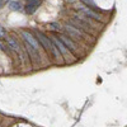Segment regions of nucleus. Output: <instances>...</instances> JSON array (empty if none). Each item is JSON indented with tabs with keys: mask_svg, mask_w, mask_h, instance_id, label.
I'll return each mask as SVG.
<instances>
[{
	"mask_svg": "<svg viewBox=\"0 0 127 127\" xmlns=\"http://www.w3.org/2000/svg\"><path fill=\"white\" fill-rule=\"evenodd\" d=\"M20 33H22V37H23V39L27 42V43H29L32 47H34L37 51H39L41 46H39V43H38V39L34 38V36L32 34L31 32H28V31H22Z\"/></svg>",
	"mask_w": 127,
	"mask_h": 127,
	"instance_id": "nucleus-3",
	"label": "nucleus"
},
{
	"mask_svg": "<svg viewBox=\"0 0 127 127\" xmlns=\"http://www.w3.org/2000/svg\"><path fill=\"white\" fill-rule=\"evenodd\" d=\"M51 41L56 45V47L59 48V51H60V54H61L62 59H65L66 62H70V64H71V62L75 61V56H74L71 52L69 51V48L62 43L61 39H60L59 37H51Z\"/></svg>",
	"mask_w": 127,
	"mask_h": 127,
	"instance_id": "nucleus-1",
	"label": "nucleus"
},
{
	"mask_svg": "<svg viewBox=\"0 0 127 127\" xmlns=\"http://www.w3.org/2000/svg\"><path fill=\"white\" fill-rule=\"evenodd\" d=\"M0 48H1V50H4V46H3L1 43H0Z\"/></svg>",
	"mask_w": 127,
	"mask_h": 127,
	"instance_id": "nucleus-15",
	"label": "nucleus"
},
{
	"mask_svg": "<svg viewBox=\"0 0 127 127\" xmlns=\"http://www.w3.org/2000/svg\"><path fill=\"white\" fill-rule=\"evenodd\" d=\"M37 8H38V4H36V3H28L26 5V13L27 14H33L37 10Z\"/></svg>",
	"mask_w": 127,
	"mask_h": 127,
	"instance_id": "nucleus-9",
	"label": "nucleus"
},
{
	"mask_svg": "<svg viewBox=\"0 0 127 127\" xmlns=\"http://www.w3.org/2000/svg\"><path fill=\"white\" fill-rule=\"evenodd\" d=\"M26 42V41H24ZM24 47H26V51L28 52V55L31 56V59L32 60H33L34 62H38L39 64V51H37L34 47H32L29 43H27V42H26V43H24Z\"/></svg>",
	"mask_w": 127,
	"mask_h": 127,
	"instance_id": "nucleus-7",
	"label": "nucleus"
},
{
	"mask_svg": "<svg viewBox=\"0 0 127 127\" xmlns=\"http://www.w3.org/2000/svg\"><path fill=\"white\" fill-rule=\"evenodd\" d=\"M6 43H8L9 48H12L13 51L18 52L19 55H22V54H20V47H19V43H18V41H17V39H14L13 37H8V38H6Z\"/></svg>",
	"mask_w": 127,
	"mask_h": 127,
	"instance_id": "nucleus-8",
	"label": "nucleus"
},
{
	"mask_svg": "<svg viewBox=\"0 0 127 127\" xmlns=\"http://www.w3.org/2000/svg\"><path fill=\"white\" fill-rule=\"evenodd\" d=\"M64 29H65L66 33H69L70 37H74V38H76V39H79V38H85V39H88V36H87L85 32H84L81 28L74 26V24H71V23L65 24Z\"/></svg>",
	"mask_w": 127,
	"mask_h": 127,
	"instance_id": "nucleus-2",
	"label": "nucleus"
},
{
	"mask_svg": "<svg viewBox=\"0 0 127 127\" xmlns=\"http://www.w3.org/2000/svg\"><path fill=\"white\" fill-rule=\"evenodd\" d=\"M69 1H71V3H74V1H75V0H69Z\"/></svg>",
	"mask_w": 127,
	"mask_h": 127,
	"instance_id": "nucleus-16",
	"label": "nucleus"
},
{
	"mask_svg": "<svg viewBox=\"0 0 127 127\" xmlns=\"http://www.w3.org/2000/svg\"><path fill=\"white\" fill-rule=\"evenodd\" d=\"M50 27H51L52 29H55V31H59V29H60L59 23H50Z\"/></svg>",
	"mask_w": 127,
	"mask_h": 127,
	"instance_id": "nucleus-12",
	"label": "nucleus"
},
{
	"mask_svg": "<svg viewBox=\"0 0 127 127\" xmlns=\"http://www.w3.org/2000/svg\"><path fill=\"white\" fill-rule=\"evenodd\" d=\"M78 9L80 10V12L84 14V15H87V17H89V18H92V19H94V20H102V18H100V15L98 14V13H95L93 9H90V8H88L87 5H84V4H79V6H78Z\"/></svg>",
	"mask_w": 127,
	"mask_h": 127,
	"instance_id": "nucleus-5",
	"label": "nucleus"
},
{
	"mask_svg": "<svg viewBox=\"0 0 127 127\" xmlns=\"http://www.w3.org/2000/svg\"><path fill=\"white\" fill-rule=\"evenodd\" d=\"M60 39H61L62 43L69 48V51L71 52V54H72L74 56H76V55H78V47H76V45L74 43V42H72L69 37H66V36H61V37H60Z\"/></svg>",
	"mask_w": 127,
	"mask_h": 127,
	"instance_id": "nucleus-6",
	"label": "nucleus"
},
{
	"mask_svg": "<svg viewBox=\"0 0 127 127\" xmlns=\"http://www.w3.org/2000/svg\"><path fill=\"white\" fill-rule=\"evenodd\" d=\"M9 8H10V10H13V12H17V10H20V4L18 1H10Z\"/></svg>",
	"mask_w": 127,
	"mask_h": 127,
	"instance_id": "nucleus-10",
	"label": "nucleus"
},
{
	"mask_svg": "<svg viewBox=\"0 0 127 127\" xmlns=\"http://www.w3.org/2000/svg\"><path fill=\"white\" fill-rule=\"evenodd\" d=\"M4 5V1H3V0H0V8H1Z\"/></svg>",
	"mask_w": 127,
	"mask_h": 127,
	"instance_id": "nucleus-14",
	"label": "nucleus"
},
{
	"mask_svg": "<svg viewBox=\"0 0 127 127\" xmlns=\"http://www.w3.org/2000/svg\"><path fill=\"white\" fill-rule=\"evenodd\" d=\"M36 36H37L38 41L41 42V45L45 47V50H46L47 52H51V48H52V41H51L46 34L42 33L41 31H36Z\"/></svg>",
	"mask_w": 127,
	"mask_h": 127,
	"instance_id": "nucleus-4",
	"label": "nucleus"
},
{
	"mask_svg": "<svg viewBox=\"0 0 127 127\" xmlns=\"http://www.w3.org/2000/svg\"><path fill=\"white\" fill-rule=\"evenodd\" d=\"M6 36V32H5V29L0 26V38H3V37H5Z\"/></svg>",
	"mask_w": 127,
	"mask_h": 127,
	"instance_id": "nucleus-13",
	"label": "nucleus"
},
{
	"mask_svg": "<svg viewBox=\"0 0 127 127\" xmlns=\"http://www.w3.org/2000/svg\"><path fill=\"white\" fill-rule=\"evenodd\" d=\"M81 1H83V3H85L87 5H90V6H93L94 9L97 8V5H95V3L93 1V0H81Z\"/></svg>",
	"mask_w": 127,
	"mask_h": 127,
	"instance_id": "nucleus-11",
	"label": "nucleus"
}]
</instances>
